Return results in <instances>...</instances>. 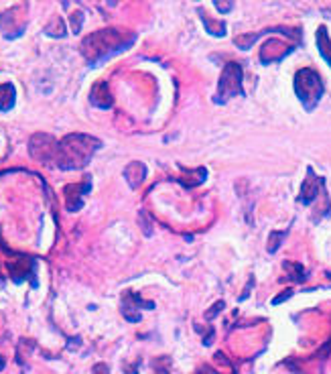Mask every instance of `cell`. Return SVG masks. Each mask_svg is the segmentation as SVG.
Returning a JSON list of instances; mask_svg holds the SVG:
<instances>
[{"label": "cell", "instance_id": "obj_1", "mask_svg": "<svg viewBox=\"0 0 331 374\" xmlns=\"http://www.w3.org/2000/svg\"><path fill=\"white\" fill-rule=\"evenodd\" d=\"M132 43H134L132 33H124L118 29H104L88 35L81 41V53L88 59V63L94 67V65H100L102 61H108L112 55L126 51Z\"/></svg>", "mask_w": 331, "mask_h": 374}, {"label": "cell", "instance_id": "obj_2", "mask_svg": "<svg viewBox=\"0 0 331 374\" xmlns=\"http://www.w3.org/2000/svg\"><path fill=\"white\" fill-rule=\"evenodd\" d=\"M102 147V141L84 133H71L67 135L63 141H59L57 145V155H55V163L61 171H75V169H84L94 153Z\"/></svg>", "mask_w": 331, "mask_h": 374}, {"label": "cell", "instance_id": "obj_3", "mask_svg": "<svg viewBox=\"0 0 331 374\" xmlns=\"http://www.w3.org/2000/svg\"><path fill=\"white\" fill-rule=\"evenodd\" d=\"M295 92H297V98L301 100V104L305 106V110H313L321 96H323V81H321V75L311 69V67H303L297 71L295 75Z\"/></svg>", "mask_w": 331, "mask_h": 374}, {"label": "cell", "instance_id": "obj_4", "mask_svg": "<svg viewBox=\"0 0 331 374\" xmlns=\"http://www.w3.org/2000/svg\"><path fill=\"white\" fill-rule=\"evenodd\" d=\"M242 67L240 63L236 61H230L226 63L222 75H220V81H218V94L214 96V102L216 104H226L230 98L234 96H244V88H242Z\"/></svg>", "mask_w": 331, "mask_h": 374}, {"label": "cell", "instance_id": "obj_5", "mask_svg": "<svg viewBox=\"0 0 331 374\" xmlns=\"http://www.w3.org/2000/svg\"><path fill=\"white\" fill-rule=\"evenodd\" d=\"M57 141L47 133H37L29 141V155L37 163H49L57 155Z\"/></svg>", "mask_w": 331, "mask_h": 374}, {"label": "cell", "instance_id": "obj_6", "mask_svg": "<svg viewBox=\"0 0 331 374\" xmlns=\"http://www.w3.org/2000/svg\"><path fill=\"white\" fill-rule=\"evenodd\" d=\"M120 309H122V315H124L126 321L138 323V321L142 319L140 309H154V303H152V301H142L138 293L128 291V293H124V297H122Z\"/></svg>", "mask_w": 331, "mask_h": 374}, {"label": "cell", "instance_id": "obj_7", "mask_svg": "<svg viewBox=\"0 0 331 374\" xmlns=\"http://www.w3.org/2000/svg\"><path fill=\"white\" fill-rule=\"evenodd\" d=\"M295 51V45H282V41H276V39H268L264 45H262V51H260V61L264 65L272 63V61H280L284 59L288 53Z\"/></svg>", "mask_w": 331, "mask_h": 374}, {"label": "cell", "instance_id": "obj_8", "mask_svg": "<svg viewBox=\"0 0 331 374\" xmlns=\"http://www.w3.org/2000/svg\"><path fill=\"white\" fill-rule=\"evenodd\" d=\"M63 191H65V210L67 212H79L84 207L81 195L90 193V177H86L84 185H67Z\"/></svg>", "mask_w": 331, "mask_h": 374}, {"label": "cell", "instance_id": "obj_9", "mask_svg": "<svg viewBox=\"0 0 331 374\" xmlns=\"http://www.w3.org/2000/svg\"><path fill=\"white\" fill-rule=\"evenodd\" d=\"M9 269H11V279L17 285H21L25 279H31V273L35 275V265H31V259H27V257H19V261L15 265H11Z\"/></svg>", "mask_w": 331, "mask_h": 374}, {"label": "cell", "instance_id": "obj_10", "mask_svg": "<svg viewBox=\"0 0 331 374\" xmlns=\"http://www.w3.org/2000/svg\"><path fill=\"white\" fill-rule=\"evenodd\" d=\"M90 102L96 106V108H102V110H108L112 106V94L108 90V84L106 81H100L92 88V94H90Z\"/></svg>", "mask_w": 331, "mask_h": 374}, {"label": "cell", "instance_id": "obj_11", "mask_svg": "<svg viewBox=\"0 0 331 374\" xmlns=\"http://www.w3.org/2000/svg\"><path fill=\"white\" fill-rule=\"evenodd\" d=\"M124 179L128 181V185L132 189L140 187V183L146 179V167H144V163H140V161L128 163L126 169H124Z\"/></svg>", "mask_w": 331, "mask_h": 374}, {"label": "cell", "instance_id": "obj_12", "mask_svg": "<svg viewBox=\"0 0 331 374\" xmlns=\"http://www.w3.org/2000/svg\"><path fill=\"white\" fill-rule=\"evenodd\" d=\"M317 179H319V177H315L313 169L309 167V175H307V179L303 181V185H301V193H299V201H301L303 205H309V203H313V201H315V197H317L315 181H317Z\"/></svg>", "mask_w": 331, "mask_h": 374}, {"label": "cell", "instance_id": "obj_13", "mask_svg": "<svg viewBox=\"0 0 331 374\" xmlns=\"http://www.w3.org/2000/svg\"><path fill=\"white\" fill-rule=\"evenodd\" d=\"M317 49H319V53H321V57L329 63V67H331V39H329V35H327V27H319L317 29Z\"/></svg>", "mask_w": 331, "mask_h": 374}, {"label": "cell", "instance_id": "obj_14", "mask_svg": "<svg viewBox=\"0 0 331 374\" xmlns=\"http://www.w3.org/2000/svg\"><path fill=\"white\" fill-rule=\"evenodd\" d=\"M17 102V90L13 84H0V110L9 112Z\"/></svg>", "mask_w": 331, "mask_h": 374}, {"label": "cell", "instance_id": "obj_15", "mask_svg": "<svg viewBox=\"0 0 331 374\" xmlns=\"http://www.w3.org/2000/svg\"><path fill=\"white\" fill-rule=\"evenodd\" d=\"M45 35L49 37H55V39H61L67 35V29H65V21L61 17H55L47 27H45Z\"/></svg>", "mask_w": 331, "mask_h": 374}, {"label": "cell", "instance_id": "obj_16", "mask_svg": "<svg viewBox=\"0 0 331 374\" xmlns=\"http://www.w3.org/2000/svg\"><path fill=\"white\" fill-rule=\"evenodd\" d=\"M199 17H201V21L205 23V29H208L210 35H214V37H224V35H226V25H224V23H218V25L212 23L203 11H199Z\"/></svg>", "mask_w": 331, "mask_h": 374}, {"label": "cell", "instance_id": "obj_17", "mask_svg": "<svg viewBox=\"0 0 331 374\" xmlns=\"http://www.w3.org/2000/svg\"><path fill=\"white\" fill-rule=\"evenodd\" d=\"M284 236H286V232H272L270 234V240H268V253L270 255H274L278 251V244L284 240Z\"/></svg>", "mask_w": 331, "mask_h": 374}, {"label": "cell", "instance_id": "obj_18", "mask_svg": "<svg viewBox=\"0 0 331 374\" xmlns=\"http://www.w3.org/2000/svg\"><path fill=\"white\" fill-rule=\"evenodd\" d=\"M81 25H84V13H81V11H77V13H73V15H71V31L77 35V33H79V29H81Z\"/></svg>", "mask_w": 331, "mask_h": 374}, {"label": "cell", "instance_id": "obj_19", "mask_svg": "<svg viewBox=\"0 0 331 374\" xmlns=\"http://www.w3.org/2000/svg\"><path fill=\"white\" fill-rule=\"evenodd\" d=\"M140 228L144 230V236H150L152 234V228H150V218L146 212H140Z\"/></svg>", "mask_w": 331, "mask_h": 374}, {"label": "cell", "instance_id": "obj_20", "mask_svg": "<svg viewBox=\"0 0 331 374\" xmlns=\"http://www.w3.org/2000/svg\"><path fill=\"white\" fill-rule=\"evenodd\" d=\"M92 374H110V368H108V364L98 362V364L92 368Z\"/></svg>", "mask_w": 331, "mask_h": 374}, {"label": "cell", "instance_id": "obj_21", "mask_svg": "<svg viewBox=\"0 0 331 374\" xmlns=\"http://www.w3.org/2000/svg\"><path fill=\"white\" fill-rule=\"evenodd\" d=\"M222 309H224V301H218V303H216V305H214V307H212V309L205 313V319H212V317H214L216 313H220Z\"/></svg>", "mask_w": 331, "mask_h": 374}, {"label": "cell", "instance_id": "obj_22", "mask_svg": "<svg viewBox=\"0 0 331 374\" xmlns=\"http://www.w3.org/2000/svg\"><path fill=\"white\" fill-rule=\"evenodd\" d=\"M79 346H81V338H79V336H75V338H69V340H67V350H69V352L77 350Z\"/></svg>", "mask_w": 331, "mask_h": 374}, {"label": "cell", "instance_id": "obj_23", "mask_svg": "<svg viewBox=\"0 0 331 374\" xmlns=\"http://www.w3.org/2000/svg\"><path fill=\"white\" fill-rule=\"evenodd\" d=\"M214 327H210V331H208V336L203 338V346H212V342H214Z\"/></svg>", "mask_w": 331, "mask_h": 374}, {"label": "cell", "instance_id": "obj_24", "mask_svg": "<svg viewBox=\"0 0 331 374\" xmlns=\"http://www.w3.org/2000/svg\"><path fill=\"white\" fill-rule=\"evenodd\" d=\"M291 295H293V291H286V293H282V295H278V297H276V299H274L272 303H274V305H278L280 301H284V299H288Z\"/></svg>", "mask_w": 331, "mask_h": 374}, {"label": "cell", "instance_id": "obj_25", "mask_svg": "<svg viewBox=\"0 0 331 374\" xmlns=\"http://www.w3.org/2000/svg\"><path fill=\"white\" fill-rule=\"evenodd\" d=\"M5 366H7V358H5V356H0V372L5 370Z\"/></svg>", "mask_w": 331, "mask_h": 374}]
</instances>
